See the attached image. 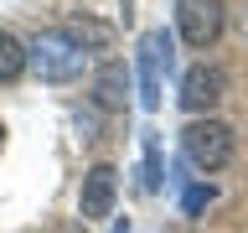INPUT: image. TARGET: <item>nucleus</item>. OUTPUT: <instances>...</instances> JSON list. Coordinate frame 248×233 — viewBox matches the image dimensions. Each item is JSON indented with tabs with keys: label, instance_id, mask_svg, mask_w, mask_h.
Instances as JSON below:
<instances>
[{
	"label": "nucleus",
	"instance_id": "obj_11",
	"mask_svg": "<svg viewBox=\"0 0 248 233\" xmlns=\"http://www.w3.org/2000/svg\"><path fill=\"white\" fill-rule=\"evenodd\" d=\"M212 202H217V186H212V182H191V186L181 192V213L197 217L202 207H212Z\"/></svg>",
	"mask_w": 248,
	"mask_h": 233
},
{
	"label": "nucleus",
	"instance_id": "obj_2",
	"mask_svg": "<svg viewBox=\"0 0 248 233\" xmlns=\"http://www.w3.org/2000/svg\"><path fill=\"white\" fill-rule=\"evenodd\" d=\"M181 150H186V161L191 166H202V171H222L232 161V130L222 119H191L181 130Z\"/></svg>",
	"mask_w": 248,
	"mask_h": 233
},
{
	"label": "nucleus",
	"instance_id": "obj_12",
	"mask_svg": "<svg viewBox=\"0 0 248 233\" xmlns=\"http://www.w3.org/2000/svg\"><path fill=\"white\" fill-rule=\"evenodd\" d=\"M114 233H129V223H124V217H119V223H114Z\"/></svg>",
	"mask_w": 248,
	"mask_h": 233
},
{
	"label": "nucleus",
	"instance_id": "obj_1",
	"mask_svg": "<svg viewBox=\"0 0 248 233\" xmlns=\"http://www.w3.org/2000/svg\"><path fill=\"white\" fill-rule=\"evenodd\" d=\"M26 47V67L42 83H78L83 78V67H88V52L67 36L62 26H46V31H36L31 42H21Z\"/></svg>",
	"mask_w": 248,
	"mask_h": 233
},
{
	"label": "nucleus",
	"instance_id": "obj_6",
	"mask_svg": "<svg viewBox=\"0 0 248 233\" xmlns=\"http://www.w3.org/2000/svg\"><path fill=\"white\" fill-rule=\"evenodd\" d=\"M114 197H119V171L114 166H88L83 171V192H78V213H83V223H104L108 213H114Z\"/></svg>",
	"mask_w": 248,
	"mask_h": 233
},
{
	"label": "nucleus",
	"instance_id": "obj_5",
	"mask_svg": "<svg viewBox=\"0 0 248 233\" xmlns=\"http://www.w3.org/2000/svg\"><path fill=\"white\" fill-rule=\"evenodd\" d=\"M222 88H228V78H222V67H212V62H197V67H186L181 73V109L186 114H207V109H217L222 104Z\"/></svg>",
	"mask_w": 248,
	"mask_h": 233
},
{
	"label": "nucleus",
	"instance_id": "obj_7",
	"mask_svg": "<svg viewBox=\"0 0 248 233\" xmlns=\"http://www.w3.org/2000/svg\"><path fill=\"white\" fill-rule=\"evenodd\" d=\"M93 99H98V109H124L129 104V67L124 62H104L93 73Z\"/></svg>",
	"mask_w": 248,
	"mask_h": 233
},
{
	"label": "nucleus",
	"instance_id": "obj_3",
	"mask_svg": "<svg viewBox=\"0 0 248 233\" xmlns=\"http://www.w3.org/2000/svg\"><path fill=\"white\" fill-rule=\"evenodd\" d=\"M170 62H176L170 31H145L140 36V104L145 109H160V88H166Z\"/></svg>",
	"mask_w": 248,
	"mask_h": 233
},
{
	"label": "nucleus",
	"instance_id": "obj_13",
	"mask_svg": "<svg viewBox=\"0 0 248 233\" xmlns=\"http://www.w3.org/2000/svg\"><path fill=\"white\" fill-rule=\"evenodd\" d=\"M0 145H5V124H0Z\"/></svg>",
	"mask_w": 248,
	"mask_h": 233
},
{
	"label": "nucleus",
	"instance_id": "obj_10",
	"mask_svg": "<svg viewBox=\"0 0 248 233\" xmlns=\"http://www.w3.org/2000/svg\"><path fill=\"white\" fill-rule=\"evenodd\" d=\"M160 182H166V161H160V135H145V176H140V186L145 192H160Z\"/></svg>",
	"mask_w": 248,
	"mask_h": 233
},
{
	"label": "nucleus",
	"instance_id": "obj_9",
	"mask_svg": "<svg viewBox=\"0 0 248 233\" xmlns=\"http://www.w3.org/2000/svg\"><path fill=\"white\" fill-rule=\"evenodd\" d=\"M21 73H26V47L11 31H0V83H16Z\"/></svg>",
	"mask_w": 248,
	"mask_h": 233
},
{
	"label": "nucleus",
	"instance_id": "obj_8",
	"mask_svg": "<svg viewBox=\"0 0 248 233\" xmlns=\"http://www.w3.org/2000/svg\"><path fill=\"white\" fill-rule=\"evenodd\" d=\"M62 31H67V36H73V42L83 47V52H93V47H104L108 36H114V31H108L104 21H88V16H73V21H67Z\"/></svg>",
	"mask_w": 248,
	"mask_h": 233
},
{
	"label": "nucleus",
	"instance_id": "obj_4",
	"mask_svg": "<svg viewBox=\"0 0 248 233\" xmlns=\"http://www.w3.org/2000/svg\"><path fill=\"white\" fill-rule=\"evenodd\" d=\"M176 31L186 47L207 52L222 36V0H176Z\"/></svg>",
	"mask_w": 248,
	"mask_h": 233
}]
</instances>
